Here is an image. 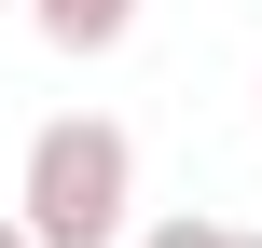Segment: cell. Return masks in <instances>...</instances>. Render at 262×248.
<instances>
[{
  "label": "cell",
  "instance_id": "1",
  "mask_svg": "<svg viewBox=\"0 0 262 248\" xmlns=\"http://www.w3.org/2000/svg\"><path fill=\"white\" fill-rule=\"evenodd\" d=\"M14 221H28V248H124L138 235V138L111 110H55L14 166Z\"/></svg>",
  "mask_w": 262,
  "mask_h": 248
},
{
  "label": "cell",
  "instance_id": "2",
  "mask_svg": "<svg viewBox=\"0 0 262 248\" xmlns=\"http://www.w3.org/2000/svg\"><path fill=\"white\" fill-rule=\"evenodd\" d=\"M138 14H152V0H28V28H41L55 55H124Z\"/></svg>",
  "mask_w": 262,
  "mask_h": 248
},
{
  "label": "cell",
  "instance_id": "3",
  "mask_svg": "<svg viewBox=\"0 0 262 248\" xmlns=\"http://www.w3.org/2000/svg\"><path fill=\"white\" fill-rule=\"evenodd\" d=\"M221 235H235V221H207V207H166V221H138L124 248H221Z\"/></svg>",
  "mask_w": 262,
  "mask_h": 248
},
{
  "label": "cell",
  "instance_id": "4",
  "mask_svg": "<svg viewBox=\"0 0 262 248\" xmlns=\"http://www.w3.org/2000/svg\"><path fill=\"white\" fill-rule=\"evenodd\" d=\"M0 248H28V221H0Z\"/></svg>",
  "mask_w": 262,
  "mask_h": 248
},
{
  "label": "cell",
  "instance_id": "5",
  "mask_svg": "<svg viewBox=\"0 0 262 248\" xmlns=\"http://www.w3.org/2000/svg\"><path fill=\"white\" fill-rule=\"evenodd\" d=\"M221 248H262V235H221Z\"/></svg>",
  "mask_w": 262,
  "mask_h": 248
}]
</instances>
